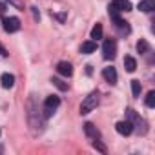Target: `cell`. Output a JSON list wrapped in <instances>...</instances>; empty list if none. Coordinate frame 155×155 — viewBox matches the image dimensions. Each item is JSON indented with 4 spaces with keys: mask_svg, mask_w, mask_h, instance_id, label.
Returning a JSON list of instances; mask_svg holds the SVG:
<instances>
[{
    "mask_svg": "<svg viewBox=\"0 0 155 155\" xmlns=\"http://www.w3.org/2000/svg\"><path fill=\"white\" fill-rule=\"evenodd\" d=\"M99 106V91H91L81 104V115H88L91 113L95 108Z\"/></svg>",
    "mask_w": 155,
    "mask_h": 155,
    "instance_id": "1",
    "label": "cell"
},
{
    "mask_svg": "<svg viewBox=\"0 0 155 155\" xmlns=\"http://www.w3.org/2000/svg\"><path fill=\"white\" fill-rule=\"evenodd\" d=\"M115 55H117V42L113 38H106L102 44V57L106 60H113Z\"/></svg>",
    "mask_w": 155,
    "mask_h": 155,
    "instance_id": "2",
    "label": "cell"
},
{
    "mask_svg": "<svg viewBox=\"0 0 155 155\" xmlns=\"http://www.w3.org/2000/svg\"><path fill=\"white\" fill-rule=\"evenodd\" d=\"M58 106H60V99L57 95H49L44 102V117H51Z\"/></svg>",
    "mask_w": 155,
    "mask_h": 155,
    "instance_id": "3",
    "label": "cell"
},
{
    "mask_svg": "<svg viewBox=\"0 0 155 155\" xmlns=\"http://www.w3.org/2000/svg\"><path fill=\"white\" fill-rule=\"evenodd\" d=\"M2 24H4V31H6V33H15V31L20 29V20H18L17 17H9V18L4 17Z\"/></svg>",
    "mask_w": 155,
    "mask_h": 155,
    "instance_id": "4",
    "label": "cell"
},
{
    "mask_svg": "<svg viewBox=\"0 0 155 155\" xmlns=\"http://www.w3.org/2000/svg\"><path fill=\"white\" fill-rule=\"evenodd\" d=\"M110 8H113L115 11H119V13H128V11H131V2L130 0H113V2L110 4Z\"/></svg>",
    "mask_w": 155,
    "mask_h": 155,
    "instance_id": "5",
    "label": "cell"
},
{
    "mask_svg": "<svg viewBox=\"0 0 155 155\" xmlns=\"http://www.w3.org/2000/svg\"><path fill=\"white\" fill-rule=\"evenodd\" d=\"M102 77H104V81L108 82V84H117V71H115V68H111V66H108V68H104L102 69Z\"/></svg>",
    "mask_w": 155,
    "mask_h": 155,
    "instance_id": "6",
    "label": "cell"
},
{
    "mask_svg": "<svg viewBox=\"0 0 155 155\" xmlns=\"http://www.w3.org/2000/svg\"><path fill=\"white\" fill-rule=\"evenodd\" d=\"M115 130H117V133H120V135L128 137V135L133 131V124H131L130 120H120V122H117V124H115Z\"/></svg>",
    "mask_w": 155,
    "mask_h": 155,
    "instance_id": "7",
    "label": "cell"
},
{
    "mask_svg": "<svg viewBox=\"0 0 155 155\" xmlns=\"http://www.w3.org/2000/svg\"><path fill=\"white\" fill-rule=\"evenodd\" d=\"M84 131H86V135L90 137V139H101V131H99V128L93 124V122H86L84 124Z\"/></svg>",
    "mask_w": 155,
    "mask_h": 155,
    "instance_id": "8",
    "label": "cell"
},
{
    "mask_svg": "<svg viewBox=\"0 0 155 155\" xmlns=\"http://www.w3.org/2000/svg\"><path fill=\"white\" fill-rule=\"evenodd\" d=\"M113 20V24H115V28L119 29V33H122V35H130V31H131V28L128 26V22H124L120 17H117V18H111Z\"/></svg>",
    "mask_w": 155,
    "mask_h": 155,
    "instance_id": "9",
    "label": "cell"
},
{
    "mask_svg": "<svg viewBox=\"0 0 155 155\" xmlns=\"http://www.w3.org/2000/svg\"><path fill=\"white\" fill-rule=\"evenodd\" d=\"M57 71H58L62 77H71V75H73V66H71L69 62H64V60H62V62L57 64Z\"/></svg>",
    "mask_w": 155,
    "mask_h": 155,
    "instance_id": "10",
    "label": "cell"
},
{
    "mask_svg": "<svg viewBox=\"0 0 155 155\" xmlns=\"http://www.w3.org/2000/svg\"><path fill=\"white\" fill-rule=\"evenodd\" d=\"M0 82H2V88L9 90L15 86V77L11 73H2V77H0Z\"/></svg>",
    "mask_w": 155,
    "mask_h": 155,
    "instance_id": "11",
    "label": "cell"
},
{
    "mask_svg": "<svg viewBox=\"0 0 155 155\" xmlns=\"http://www.w3.org/2000/svg\"><path fill=\"white\" fill-rule=\"evenodd\" d=\"M139 9L142 13H151L155 9V0H140V2H139Z\"/></svg>",
    "mask_w": 155,
    "mask_h": 155,
    "instance_id": "12",
    "label": "cell"
},
{
    "mask_svg": "<svg viewBox=\"0 0 155 155\" xmlns=\"http://www.w3.org/2000/svg\"><path fill=\"white\" fill-rule=\"evenodd\" d=\"M97 49V42L95 40H88V42H84L82 46H81V53H84V55H90V53H93Z\"/></svg>",
    "mask_w": 155,
    "mask_h": 155,
    "instance_id": "13",
    "label": "cell"
},
{
    "mask_svg": "<svg viewBox=\"0 0 155 155\" xmlns=\"http://www.w3.org/2000/svg\"><path fill=\"white\" fill-rule=\"evenodd\" d=\"M124 68H126V71L128 73H133L135 69H137V60L133 58V57H124Z\"/></svg>",
    "mask_w": 155,
    "mask_h": 155,
    "instance_id": "14",
    "label": "cell"
},
{
    "mask_svg": "<svg viewBox=\"0 0 155 155\" xmlns=\"http://www.w3.org/2000/svg\"><path fill=\"white\" fill-rule=\"evenodd\" d=\"M99 38H102V24H95L91 29V40L97 42Z\"/></svg>",
    "mask_w": 155,
    "mask_h": 155,
    "instance_id": "15",
    "label": "cell"
},
{
    "mask_svg": "<svg viewBox=\"0 0 155 155\" xmlns=\"http://www.w3.org/2000/svg\"><path fill=\"white\" fill-rule=\"evenodd\" d=\"M137 51H139L140 55H146V53L150 51V46H148V42H146V40H139V42H137Z\"/></svg>",
    "mask_w": 155,
    "mask_h": 155,
    "instance_id": "16",
    "label": "cell"
},
{
    "mask_svg": "<svg viewBox=\"0 0 155 155\" xmlns=\"http://www.w3.org/2000/svg\"><path fill=\"white\" fill-rule=\"evenodd\" d=\"M51 82H53V86H57L60 91H68V84H66L64 81H60V79H57V77H55V79H51Z\"/></svg>",
    "mask_w": 155,
    "mask_h": 155,
    "instance_id": "17",
    "label": "cell"
},
{
    "mask_svg": "<svg viewBox=\"0 0 155 155\" xmlns=\"http://www.w3.org/2000/svg\"><path fill=\"white\" fill-rule=\"evenodd\" d=\"M140 90H142L140 82H139V81H131V91H133V97H140Z\"/></svg>",
    "mask_w": 155,
    "mask_h": 155,
    "instance_id": "18",
    "label": "cell"
},
{
    "mask_svg": "<svg viewBox=\"0 0 155 155\" xmlns=\"http://www.w3.org/2000/svg\"><path fill=\"white\" fill-rule=\"evenodd\" d=\"M137 117H139V115L135 113V110H131V108H128V110H126V120H130V122L133 124V122L137 120Z\"/></svg>",
    "mask_w": 155,
    "mask_h": 155,
    "instance_id": "19",
    "label": "cell"
},
{
    "mask_svg": "<svg viewBox=\"0 0 155 155\" xmlns=\"http://www.w3.org/2000/svg\"><path fill=\"white\" fill-rule=\"evenodd\" d=\"M146 106H148V108H153V106H155V91H150V93L146 95Z\"/></svg>",
    "mask_w": 155,
    "mask_h": 155,
    "instance_id": "20",
    "label": "cell"
},
{
    "mask_svg": "<svg viewBox=\"0 0 155 155\" xmlns=\"http://www.w3.org/2000/svg\"><path fill=\"white\" fill-rule=\"evenodd\" d=\"M93 148H95V150H99L101 153H106V151H108V150H106V146H104V144H102L99 139H95V142H93Z\"/></svg>",
    "mask_w": 155,
    "mask_h": 155,
    "instance_id": "21",
    "label": "cell"
},
{
    "mask_svg": "<svg viewBox=\"0 0 155 155\" xmlns=\"http://www.w3.org/2000/svg\"><path fill=\"white\" fill-rule=\"evenodd\" d=\"M8 55H9V53H8V49H6L2 44H0V57H8Z\"/></svg>",
    "mask_w": 155,
    "mask_h": 155,
    "instance_id": "22",
    "label": "cell"
}]
</instances>
